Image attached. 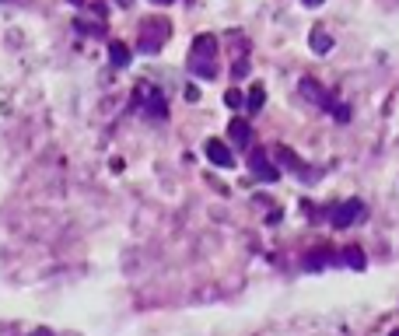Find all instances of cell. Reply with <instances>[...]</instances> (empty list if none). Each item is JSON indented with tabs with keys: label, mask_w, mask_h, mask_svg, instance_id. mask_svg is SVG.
Here are the masks:
<instances>
[{
	"label": "cell",
	"mask_w": 399,
	"mask_h": 336,
	"mask_svg": "<svg viewBox=\"0 0 399 336\" xmlns=\"http://www.w3.org/2000/svg\"><path fill=\"white\" fill-rule=\"evenodd\" d=\"M361 214H364L361 200H347V203H340V207L329 210V224H333V228H350V224L361 218Z\"/></svg>",
	"instance_id": "6da1fadb"
},
{
	"label": "cell",
	"mask_w": 399,
	"mask_h": 336,
	"mask_svg": "<svg viewBox=\"0 0 399 336\" xmlns=\"http://www.w3.org/2000/svg\"><path fill=\"white\" fill-rule=\"evenodd\" d=\"M249 168H253V175L263 179V182H277V179H281V168L273 165V161L263 155V151H253V155H249Z\"/></svg>",
	"instance_id": "7a4b0ae2"
},
{
	"label": "cell",
	"mask_w": 399,
	"mask_h": 336,
	"mask_svg": "<svg viewBox=\"0 0 399 336\" xmlns=\"http://www.w3.org/2000/svg\"><path fill=\"white\" fill-rule=\"evenodd\" d=\"M203 151H207V161H214L218 168H231L235 165V151L228 144H221V140H207Z\"/></svg>",
	"instance_id": "3957f363"
},
{
	"label": "cell",
	"mask_w": 399,
	"mask_h": 336,
	"mask_svg": "<svg viewBox=\"0 0 399 336\" xmlns=\"http://www.w3.org/2000/svg\"><path fill=\"white\" fill-rule=\"evenodd\" d=\"M214 53H218V39L214 36H196L193 39V64H210Z\"/></svg>",
	"instance_id": "277c9868"
},
{
	"label": "cell",
	"mask_w": 399,
	"mask_h": 336,
	"mask_svg": "<svg viewBox=\"0 0 399 336\" xmlns=\"http://www.w3.org/2000/svg\"><path fill=\"white\" fill-rule=\"evenodd\" d=\"M228 137H231L238 147H249V144H253V130H249V123H245V119H231Z\"/></svg>",
	"instance_id": "5b68a950"
},
{
	"label": "cell",
	"mask_w": 399,
	"mask_h": 336,
	"mask_svg": "<svg viewBox=\"0 0 399 336\" xmlns=\"http://www.w3.org/2000/svg\"><path fill=\"white\" fill-rule=\"evenodd\" d=\"M109 56H112V64H116V67H127V64H130V46L109 42Z\"/></svg>",
	"instance_id": "8992f818"
},
{
	"label": "cell",
	"mask_w": 399,
	"mask_h": 336,
	"mask_svg": "<svg viewBox=\"0 0 399 336\" xmlns=\"http://www.w3.org/2000/svg\"><path fill=\"white\" fill-rule=\"evenodd\" d=\"M301 91H305V99H312V102H319V105H322V99H326V91H322L312 77H305V81H301Z\"/></svg>",
	"instance_id": "52a82bcc"
},
{
	"label": "cell",
	"mask_w": 399,
	"mask_h": 336,
	"mask_svg": "<svg viewBox=\"0 0 399 336\" xmlns=\"http://www.w3.org/2000/svg\"><path fill=\"white\" fill-rule=\"evenodd\" d=\"M263 105H266V88L253 84V91H249V112H259Z\"/></svg>",
	"instance_id": "ba28073f"
},
{
	"label": "cell",
	"mask_w": 399,
	"mask_h": 336,
	"mask_svg": "<svg viewBox=\"0 0 399 336\" xmlns=\"http://www.w3.org/2000/svg\"><path fill=\"white\" fill-rule=\"evenodd\" d=\"M309 46H312L316 53H329V49H333V39H329L326 32H312V36H309Z\"/></svg>",
	"instance_id": "9c48e42d"
},
{
	"label": "cell",
	"mask_w": 399,
	"mask_h": 336,
	"mask_svg": "<svg viewBox=\"0 0 399 336\" xmlns=\"http://www.w3.org/2000/svg\"><path fill=\"white\" fill-rule=\"evenodd\" d=\"M344 263H350L354 270H364V253L361 249H347L344 253Z\"/></svg>",
	"instance_id": "30bf717a"
},
{
	"label": "cell",
	"mask_w": 399,
	"mask_h": 336,
	"mask_svg": "<svg viewBox=\"0 0 399 336\" xmlns=\"http://www.w3.org/2000/svg\"><path fill=\"white\" fill-rule=\"evenodd\" d=\"M200 77H214V64H190Z\"/></svg>",
	"instance_id": "8fae6325"
},
{
	"label": "cell",
	"mask_w": 399,
	"mask_h": 336,
	"mask_svg": "<svg viewBox=\"0 0 399 336\" xmlns=\"http://www.w3.org/2000/svg\"><path fill=\"white\" fill-rule=\"evenodd\" d=\"M224 102H228L231 109H238V105H242V95H238V91H228V95H224Z\"/></svg>",
	"instance_id": "7c38bea8"
},
{
	"label": "cell",
	"mask_w": 399,
	"mask_h": 336,
	"mask_svg": "<svg viewBox=\"0 0 399 336\" xmlns=\"http://www.w3.org/2000/svg\"><path fill=\"white\" fill-rule=\"evenodd\" d=\"M245 74H249V64L242 60V64H235V77H245Z\"/></svg>",
	"instance_id": "4fadbf2b"
},
{
	"label": "cell",
	"mask_w": 399,
	"mask_h": 336,
	"mask_svg": "<svg viewBox=\"0 0 399 336\" xmlns=\"http://www.w3.org/2000/svg\"><path fill=\"white\" fill-rule=\"evenodd\" d=\"M186 99H190V102H196V99H200V88H196V84H190V88H186Z\"/></svg>",
	"instance_id": "5bb4252c"
},
{
	"label": "cell",
	"mask_w": 399,
	"mask_h": 336,
	"mask_svg": "<svg viewBox=\"0 0 399 336\" xmlns=\"http://www.w3.org/2000/svg\"><path fill=\"white\" fill-rule=\"evenodd\" d=\"M301 4H305V8H319V4H322V0H301Z\"/></svg>",
	"instance_id": "9a60e30c"
},
{
	"label": "cell",
	"mask_w": 399,
	"mask_h": 336,
	"mask_svg": "<svg viewBox=\"0 0 399 336\" xmlns=\"http://www.w3.org/2000/svg\"><path fill=\"white\" fill-rule=\"evenodd\" d=\"M155 4H172V0H155Z\"/></svg>",
	"instance_id": "2e32d148"
},
{
	"label": "cell",
	"mask_w": 399,
	"mask_h": 336,
	"mask_svg": "<svg viewBox=\"0 0 399 336\" xmlns=\"http://www.w3.org/2000/svg\"><path fill=\"white\" fill-rule=\"evenodd\" d=\"M70 4H77V8H81V4H84V0H70Z\"/></svg>",
	"instance_id": "e0dca14e"
}]
</instances>
